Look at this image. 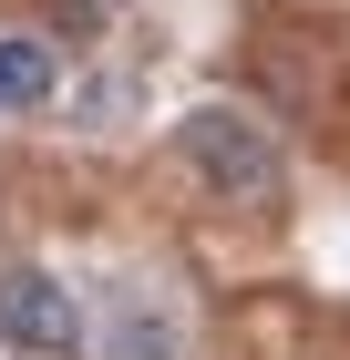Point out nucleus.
<instances>
[{"instance_id": "7ed1b4c3", "label": "nucleus", "mask_w": 350, "mask_h": 360, "mask_svg": "<svg viewBox=\"0 0 350 360\" xmlns=\"http://www.w3.org/2000/svg\"><path fill=\"white\" fill-rule=\"evenodd\" d=\"M62 93V52L42 31H0V113H42Z\"/></svg>"}, {"instance_id": "f257e3e1", "label": "nucleus", "mask_w": 350, "mask_h": 360, "mask_svg": "<svg viewBox=\"0 0 350 360\" xmlns=\"http://www.w3.org/2000/svg\"><path fill=\"white\" fill-rule=\"evenodd\" d=\"M175 155H186V175L216 206H278L289 195V155H278V134L247 103H196L175 124Z\"/></svg>"}, {"instance_id": "20e7f679", "label": "nucleus", "mask_w": 350, "mask_h": 360, "mask_svg": "<svg viewBox=\"0 0 350 360\" xmlns=\"http://www.w3.org/2000/svg\"><path fill=\"white\" fill-rule=\"evenodd\" d=\"M104 360H175V319H155L144 299H113V330H104Z\"/></svg>"}, {"instance_id": "f03ea898", "label": "nucleus", "mask_w": 350, "mask_h": 360, "mask_svg": "<svg viewBox=\"0 0 350 360\" xmlns=\"http://www.w3.org/2000/svg\"><path fill=\"white\" fill-rule=\"evenodd\" d=\"M0 350L11 360H73L82 350V299H73V278L52 268H0Z\"/></svg>"}]
</instances>
